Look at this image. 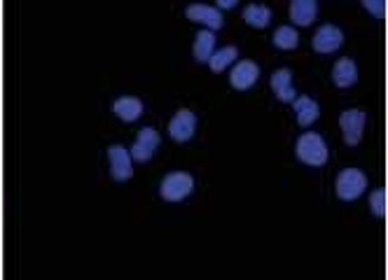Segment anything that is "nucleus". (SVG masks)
<instances>
[{
	"mask_svg": "<svg viewBox=\"0 0 388 280\" xmlns=\"http://www.w3.org/2000/svg\"><path fill=\"white\" fill-rule=\"evenodd\" d=\"M327 145L318 133H304L297 138V159L306 166H325Z\"/></svg>",
	"mask_w": 388,
	"mask_h": 280,
	"instance_id": "1",
	"label": "nucleus"
},
{
	"mask_svg": "<svg viewBox=\"0 0 388 280\" xmlns=\"http://www.w3.org/2000/svg\"><path fill=\"white\" fill-rule=\"evenodd\" d=\"M192 190H194V180H192V175L185 171L169 173L160 185L162 199L169 201V204H178V201L185 199Z\"/></svg>",
	"mask_w": 388,
	"mask_h": 280,
	"instance_id": "2",
	"label": "nucleus"
},
{
	"mask_svg": "<svg viewBox=\"0 0 388 280\" xmlns=\"http://www.w3.org/2000/svg\"><path fill=\"white\" fill-rule=\"evenodd\" d=\"M337 197L341 201H356L358 197H363L365 187H367V175L358 168H344L337 175Z\"/></svg>",
	"mask_w": 388,
	"mask_h": 280,
	"instance_id": "3",
	"label": "nucleus"
},
{
	"mask_svg": "<svg viewBox=\"0 0 388 280\" xmlns=\"http://www.w3.org/2000/svg\"><path fill=\"white\" fill-rule=\"evenodd\" d=\"M365 122H367V117L363 110H344V113L339 115V126H341V131H344L346 145H351V147L358 145L360 138H363Z\"/></svg>",
	"mask_w": 388,
	"mask_h": 280,
	"instance_id": "4",
	"label": "nucleus"
},
{
	"mask_svg": "<svg viewBox=\"0 0 388 280\" xmlns=\"http://www.w3.org/2000/svg\"><path fill=\"white\" fill-rule=\"evenodd\" d=\"M108 159H110V175L117 182H127L134 175V166H131V152L122 145H110L108 147Z\"/></svg>",
	"mask_w": 388,
	"mask_h": 280,
	"instance_id": "5",
	"label": "nucleus"
},
{
	"mask_svg": "<svg viewBox=\"0 0 388 280\" xmlns=\"http://www.w3.org/2000/svg\"><path fill=\"white\" fill-rule=\"evenodd\" d=\"M194 131H196V117H194L192 110L183 108L173 117H171L169 133H171V138H173L176 142H187L194 135Z\"/></svg>",
	"mask_w": 388,
	"mask_h": 280,
	"instance_id": "6",
	"label": "nucleus"
},
{
	"mask_svg": "<svg viewBox=\"0 0 388 280\" xmlns=\"http://www.w3.org/2000/svg\"><path fill=\"white\" fill-rule=\"evenodd\" d=\"M160 133L155 131V129H141L136 135V142H134V147H131V157H134L136 161H141V164H146V161H150V157H153V152L157 147H160Z\"/></svg>",
	"mask_w": 388,
	"mask_h": 280,
	"instance_id": "7",
	"label": "nucleus"
},
{
	"mask_svg": "<svg viewBox=\"0 0 388 280\" xmlns=\"http://www.w3.org/2000/svg\"><path fill=\"white\" fill-rule=\"evenodd\" d=\"M341 42H344V33L334 24L320 26L313 35V49L318 54H332V51H337L341 47Z\"/></svg>",
	"mask_w": 388,
	"mask_h": 280,
	"instance_id": "8",
	"label": "nucleus"
},
{
	"mask_svg": "<svg viewBox=\"0 0 388 280\" xmlns=\"http://www.w3.org/2000/svg\"><path fill=\"white\" fill-rule=\"evenodd\" d=\"M260 77V66L255 61H239L232 68V75H229V84L239 91L251 89Z\"/></svg>",
	"mask_w": 388,
	"mask_h": 280,
	"instance_id": "9",
	"label": "nucleus"
},
{
	"mask_svg": "<svg viewBox=\"0 0 388 280\" xmlns=\"http://www.w3.org/2000/svg\"><path fill=\"white\" fill-rule=\"evenodd\" d=\"M185 17L192 19V22H199L203 26H208V28H222V24H225V19H222V12L218 8H210V5H201V3H194L189 5L185 10Z\"/></svg>",
	"mask_w": 388,
	"mask_h": 280,
	"instance_id": "10",
	"label": "nucleus"
},
{
	"mask_svg": "<svg viewBox=\"0 0 388 280\" xmlns=\"http://www.w3.org/2000/svg\"><path fill=\"white\" fill-rule=\"evenodd\" d=\"M272 91L276 94V99L284 101V103H293L295 99H297L290 68H281L272 75Z\"/></svg>",
	"mask_w": 388,
	"mask_h": 280,
	"instance_id": "11",
	"label": "nucleus"
},
{
	"mask_svg": "<svg viewBox=\"0 0 388 280\" xmlns=\"http://www.w3.org/2000/svg\"><path fill=\"white\" fill-rule=\"evenodd\" d=\"M356 80H358V68L353 63V58H339L332 68V82L339 89H348L356 84Z\"/></svg>",
	"mask_w": 388,
	"mask_h": 280,
	"instance_id": "12",
	"label": "nucleus"
},
{
	"mask_svg": "<svg viewBox=\"0 0 388 280\" xmlns=\"http://www.w3.org/2000/svg\"><path fill=\"white\" fill-rule=\"evenodd\" d=\"M318 17V3L316 0H293L290 3V19L297 26H309Z\"/></svg>",
	"mask_w": 388,
	"mask_h": 280,
	"instance_id": "13",
	"label": "nucleus"
},
{
	"mask_svg": "<svg viewBox=\"0 0 388 280\" xmlns=\"http://www.w3.org/2000/svg\"><path fill=\"white\" fill-rule=\"evenodd\" d=\"M293 108H295V115H297L300 126H311L320 115L318 103L313 99H309V96H297V99L293 101Z\"/></svg>",
	"mask_w": 388,
	"mask_h": 280,
	"instance_id": "14",
	"label": "nucleus"
},
{
	"mask_svg": "<svg viewBox=\"0 0 388 280\" xmlns=\"http://www.w3.org/2000/svg\"><path fill=\"white\" fill-rule=\"evenodd\" d=\"M113 113L122 122H136L143 115V101L136 99V96H122L113 103Z\"/></svg>",
	"mask_w": 388,
	"mask_h": 280,
	"instance_id": "15",
	"label": "nucleus"
},
{
	"mask_svg": "<svg viewBox=\"0 0 388 280\" xmlns=\"http://www.w3.org/2000/svg\"><path fill=\"white\" fill-rule=\"evenodd\" d=\"M213 47H215V35L213 31H199L194 38V58L196 61H208L213 56Z\"/></svg>",
	"mask_w": 388,
	"mask_h": 280,
	"instance_id": "16",
	"label": "nucleus"
},
{
	"mask_svg": "<svg viewBox=\"0 0 388 280\" xmlns=\"http://www.w3.org/2000/svg\"><path fill=\"white\" fill-rule=\"evenodd\" d=\"M236 56H239V49L236 47H222L218 51H213V56L208 58V66L213 73H222L227 66H232L236 61Z\"/></svg>",
	"mask_w": 388,
	"mask_h": 280,
	"instance_id": "17",
	"label": "nucleus"
},
{
	"mask_svg": "<svg viewBox=\"0 0 388 280\" xmlns=\"http://www.w3.org/2000/svg\"><path fill=\"white\" fill-rule=\"evenodd\" d=\"M243 19L251 26H255V28H265V26H269V22H272V10H269L267 5H248V8L243 10Z\"/></svg>",
	"mask_w": 388,
	"mask_h": 280,
	"instance_id": "18",
	"label": "nucleus"
},
{
	"mask_svg": "<svg viewBox=\"0 0 388 280\" xmlns=\"http://www.w3.org/2000/svg\"><path fill=\"white\" fill-rule=\"evenodd\" d=\"M297 42H300V33L295 28H290V26H281V28L274 33V44L284 51L295 49L297 47Z\"/></svg>",
	"mask_w": 388,
	"mask_h": 280,
	"instance_id": "19",
	"label": "nucleus"
},
{
	"mask_svg": "<svg viewBox=\"0 0 388 280\" xmlns=\"http://www.w3.org/2000/svg\"><path fill=\"white\" fill-rule=\"evenodd\" d=\"M370 211L374 217H384L386 215V192L384 190H374L370 197Z\"/></svg>",
	"mask_w": 388,
	"mask_h": 280,
	"instance_id": "20",
	"label": "nucleus"
},
{
	"mask_svg": "<svg viewBox=\"0 0 388 280\" xmlns=\"http://www.w3.org/2000/svg\"><path fill=\"white\" fill-rule=\"evenodd\" d=\"M363 8H367L374 17H384V3H377V0H363Z\"/></svg>",
	"mask_w": 388,
	"mask_h": 280,
	"instance_id": "21",
	"label": "nucleus"
},
{
	"mask_svg": "<svg viewBox=\"0 0 388 280\" xmlns=\"http://www.w3.org/2000/svg\"><path fill=\"white\" fill-rule=\"evenodd\" d=\"M218 8H225V10L236 8V0H218Z\"/></svg>",
	"mask_w": 388,
	"mask_h": 280,
	"instance_id": "22",
	"label": "nucleus"
}]
</instances>
